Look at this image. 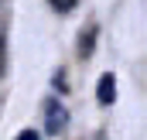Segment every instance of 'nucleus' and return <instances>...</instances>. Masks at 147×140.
I'll use <instances>...</instances> for the list:
<instances>
[{"label":"nucleus","mask_w":147,"mask_h":140,"mask_svg":"<svg viewBox=\"0 0 147 140\" xmlns=\"http://www.w3.org/2000/svg\"><path fill=\"white\" fill-rule=\"evenodd\" d=\"M65 123H69V113H65L62 103H48L45 106V130L48 133H62Z\"/></svg>","instance_id":"f257e3e1"},{"label":"nucleus","mask_w":147,"mask_h":140,"mask_svg":"<svg viewBox=\"0 0 147 140\" xmlns=\"http://www.w3.org/2000/svg\"><path fill=\"white\" fill-rule=\"evenodd\" d=\"M96 99H99L103 106H110L113 99H116V75H113V72H106V75L99 79V89H96Z\"/></svg>","instance_id":"f03ea898"},{"label":"nucleus","mask_w":147,"mask_h":140,"mask_svg":"<svg viewBox=\"0 0 147 140\" xmlns=\"http://www.w3.org/2000/svg\"><path fill=\"white\" fill-rule=\"evenodd\" d=\"M48 3H51L55 10H62V14H65V10H72V7L79 3V0H48Z\"/></svg>","instance_id":"7ed1b4c3"},{"label":"nucleus","mask_w":147,"mask_h":140,"mask_svg":"<svg viewBox=\"0 0 147 140\" xmlns=\"http://www.w3.org/2000/svg\"><path fill=\"white\" fill-rule=\"evenodd\" d=\"M17 140H41V137H38L34 130H21V133H17Z\"/></svg>","instance_id":"20e7f679"}]
</instances>
